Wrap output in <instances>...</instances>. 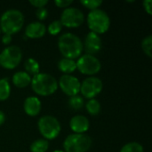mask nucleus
Segmentation results:
<instances>
[{
    "label": "nucleus",
    "mask_w": 152,
    "mask_h": 152,
    "mask_svg": "<svg viewBox=\"0 0 152 152\" xmlns=\"http://www.w3.org/2000/svg\"><path fill=\"white\" fill-rule=\"evenodd\" d=\"M24 69H25V72L33 76L38 74L40 71V66L38 61L33 58H28L25 61Z\"/></svg>",
    "instance_id": "nucleus-18"
},
{
    "label": "nucleus",
    "mask_w": 152,
    "mask_h": 152,
    "mask_svg": "<svg viewBox=\"0 0 152 152\" xmlns=\"http://www.w3.org/2000/svg\"><path fill=\"white\" fill-rule=\"evenodd\" d=\"M73 3L71 0H56L54 1V4L59 8H68L69 5Z\"/></svg>",
    "instance_id": "nucleus-28"
},
{
    "label": "nucleus",
    "mask_w": 152,
    "mask_h": 152,
    "mask_svg": "<svg viewBox=\"0 0 152 152\" xmlns=\"http://www.w3.org/2000/svg\"><path fill=\"white\" fill-rule=\"evenodd\" d=\"M12 36H10V35L4 34L3 37H2V43H3L4 45H10V43L12 42Z\"/></svg>",
    "instance_id": "nucleus-31"
},
{
    "label": "nucleus",
    "mask_w": 152,
    "mask_h": 152,
    "mask_svg": "<svg viewBox=\"0 0 152 152\" xmlns=\"http://www.w3.org/2000/svg\"><path fill=\"white\" fill-rule=\"evenodd\" d=\"M62 25L60 21V20H53V22H51L49 24V26L46 28V30L48 31V33L50 35H53V36H55V35H58L61 29H62Z\"/></svg>",
    "instance_id": "nucleus-25"
},
{
    "label": "nucleus",
    "mask_w": 152,
    "mask_h": 152,
    "mask_svg": "<svg viewBox=\"0 0 152 152\" xmlns=\"http://www.w3.org/2000/svg\"><path fill=\"white\" fill-rule=\"evenodd\" d=\"M53 152H64L63 151H60V150H56V151H54Z\"/></svg>",
    "instance_id": "nucleus-33"
},
{
    "label": "nucleus",
    "mask_w": 152,
    "mask_h": 152,
    "mask_svg": "<svg viewBox=\"0 0 152 152\" xmlns=\"http://www.w3.org/2000/svg\"><path fill=\"white\" fill-rule=\"evenodd\" d=\"M80 4L84 7L93 11V10L98 9V7H100V5L102 4V0H84V1H80Z\"/></svg>",
    "instance_id": "nucleus-26"
},
{
    "label": "nucleus",
    "mask_w": 152,
    "mask_h": 152,
    "mask_svg": "<svg viewBox=\"0 0 152 152\" xmlns=\"http://www.w3.org/2000/svg\"><path fill=\"white\" fill-rule=\"evenodd\" d=\"M46 33V27L40 21H34L29 23L25 28V37L27 38H41Z\"/></svg>",
    "instance_id": "nucleus-14"
},
{
    "label": "nucleus",
    "mask_w": 152,
    "mask_h": 152,
    "mask_svg": "<svg viewBox=\"0 0 152 152\" xmlns=\"http://www.w3.org/2000/svg\"><path fill=\"white\" fill-rule=\"evenodd\" d=\"M58 47L64 58L77 59L83 52V43L75 34L67 32L62 34L58 40Z\"/></svg>",
    "instance_id": "nucleus-1"
},
{
    "label": "nucleus",
    "mask_w": 152,
    "mask_h": 152,
    "mask_svg": "<svg viewBox=\"0 0 152 152\" xmlns=\"http://www.w3.org/2000/svg\"><path fill=\"white\" fill-rule=\"evenodd\" d=\"M92 146V139L86 134H71L63 142L64 152H86Z\"/></svg>",
    "instance_id": "nucleus-5"
},
{
    "label": "nucleus",
    "mask_w": 152,
    "mask_h": 152,
    "mask_svg": "<svg viewBox=\"0 0 152 152\" xmlns=\"http://www.w3.org/2000/svg\"><path fill=\"white\" fill-rule=\"evenodd\" d=\"M103 88L102 81L96 77H89L86 78L80 86V93L86 99H94Z\"/></svg>",
    "instance_id": "nucleus-10"
},
{
    "label": "nucleus",
    "mask_w": 152,
    "mask_h": 152,
    "mask_svg": "<svg viewBox=\"0 0 152 152\" xmlns=\"http://www.w3.org/2000/svg\"><path fill=\"white\" fill-rule=\"evenodd\" d=\"M12 81L15 86L19 88H24L30 85L31 76L25 71H18L13 74Z\"/></svg>",
    "instance_id": "nucleus-16"
},
{
    "label": "nucleus",
    "mask_w": 152,
    "mask_h": 152,
    "mask_svg": "<svg viewBox=\"0 0 152 152\" xmlns=\"http://www.w3.org/2000/svg\"><path fill=\"white\" fill-rule=\"evenodd\" d=\"M87 25L90 30L97 35L106 33L110 26V19L108 13L102 9L91 11L87 15Z\"/></svg>",
    "instance_id": "nucleus-4"
},
{
    "label": "nucleus",
    "mask_w": 152,
    "mask_h": 152,
    "mask_svg": "<svg viewBox=\"0 0 152 152\" xmlns=\"http://www.w3.org/2000/svg\"><path fill=\"white\" fill-rule=\"evenodd\" d=\"M86 109L87 112L92 115V116H96L100 113L101 111V104L100 102L95 100V99H90L86 104Z\"/></svg>",
    "instance_id": "nucleus-21"
},
{
    "label": "nucleus",
    "mask_w": 152,
    "mask_h": 152,
    "mask_svg": "<svg viewBox=\"0 0 152 152\" xmlns=\"http://www.w3.org/2000/svg\"><path fill=\"white\" fill-rule=\"evenodd\" d=\"M80 86L81 83L78 78L71 75H62L58 82V86L69 97L77 95L80 93Z\"/></svg>",
    "instance_id": "nucleus-11"
},
{
    "label": "nucleus",
    "mask_w": 152,
    "mask_h": 152,
    "mask_svg": "<svg viewBox=\"0 0 152 152\" xmlns=\"http://www.w3.org/2000/svg\"><path fill=\"white\" fill-rule=\"evenodd\" d=\"M85 16L83 12L76 7H68L63 10L61 15V23L67 28H78L83 24Z\"/></svg>",
    "instance_id": "nucleus-9"
},
{
    "label": "nucleus",
    "mask_w": 152,
    "mask_h": 152,
    "mask_svg": "<svg viewBox=\"0 0 152 152\" xmlns=\"http://www.w3.org/2000/svg\"><path fill=\"white\" fill-rule=\"evenodd\" d=\"M76 64L77 69H78L80 73L88 76H93L99 73L102 68L100 61L94 55L87 53L77 58Z\"/></svg>",
    "instance_id": "nucleus-8"
},
{
    "label": "nucleus",
    "mask_w": 152,
    "mask_h": 152,
    "mask_svg": "<svg viewBox=\"0 0 152 152\" xmlns=\"http://www.w3.org/2000/svg\"><path fill=\"white\" fill-rule=\"evenodd\" d=\"M89 126L90 123L88 118L82 115L74 116L69 121V127L74 134H85L88 131Z\"/></svg>",
    "instance_id": "nucleus-13"
},
{
    "label": "nucleus",
    "mask_w": 152,
    "mask_h": 152,
    "mask_svg": "<svg viewBox=\"0 0 152 152\" xmlns=\"http://www.w3.org/2000/svg\"><path fill=\"white\" fill-rule=\"evenodd\" d=\"M31 88L40 96H49L58 89V81L54 77L46 73H38L31 78Z\"/></svg>",
    "instance_id": "nucleus-3"
},
{
    "label": "nucleus",
    "mask_w": 152,
    "mask_h": 152,
    "mask_svg": "<svg viewBox=\"0 0 152 152\" xmlns=\"http://www.w3.org/2000/svg\"><path fill=\"white\" fill-rule=\"evenodd\" d=\"M29 4L31 5H33L34 7H37L38 9V8L45 7L48 4V1L47 0H30Z\"/></svg>",
    "instance_id": "nucleus-29"
},
{
    "label": "nucleus",
    "mask_w": 152,
    "mask_h": 152,
    "mask_svg": "<svg viewBox=\"0 0 152 152\" xmlns=\"http://www.w3.org/2000/svg\"><path fill=\"white\" fill-rule=\"evenodd\" d=\"M0 33H1V29H0Z\"/></svg>",
    "instance_id": "nucleus-34"
},
{
    "label": "nucleus",
    "mask_w": 152,
    "mask_h": 152,
    "mask_svg": "<svg viewBox=\"0 0 152 152\" xmlns=\"http://www.w3.org/2000/svg\"><path fill=\"white\" fill-rule=\"evenodd\" d=\"M142 4H143V7H144V10L145 12L149 14V15H151L152 14V1L151 0H144L142 2Z\"/></svg>",
    "instance_id": "nucleus-30"
},
{
    "label": "nucleus",
    "mask_w": 152,
    "mask_h": 152,
    "mask_svg": "<svg viewBox=\"0 0 152 152\" xmlns=\"http://www.w3.org/2000/svg\"><path fill=\"white\" fill-rule=\"evenodd\" d=\"M69 106L72 110H78L84 107V99L81 96H79L78 94L72 96L69 100Z\"/></svg>",
    "instance_id": "nucleus-24"
},
{
    "label": "nucleus",
    "mask_w": 152,
    "mask_h": 152,
    "mask_svg": "<svg viewBox=\"0 0 152 152\" xmlns=\"http://www.w3.org/2000/svg\"><path fill=\"white\" fill-rule=\"evenodd\" d=\"M120 152H143V147L139 142H132L125 144L121 148Z\"/></svg>",
    "instance_id": "nucleus-22"
},
{
    "label": "nucleus",
    "mask_w": 152,
    "mask_h": 152,
    "mask_svg": "<svg viewBox=\"0 0 152 152\" xmlns=\"http://www.w3.org/2000/svg\"><path fill=\"white\" fill-rule=\"evenodd\" d=\"M58 68L64 75H70L77 69V64L75 60L62 58L58 62Z\"/></svg>",
    "instance_id": "nucleus-17"
},
{
    "label": "nucleus",
    "mask_w": 152,
    "mask_h": 152,
    "mask_svg": "<svg viewBox=\"0 0 152 152\" xmlns=\"http://www.w3.org/2000/svg\"><path fill=\"white\" fill-rule=\"evenodd\" d=\"M22 60L21 49L17 45H9L0 53V66L6 69H15Z\"/></svg>",
    "instance_id": "nucleus-7"
},
{
    "label": "nucleus",
    "mask_w": 152,
    "mask_h": 152,
    "mask_svg": "<svg viewBox=\"0 0 152 152\" xmlns=\"http://www.w3.org/2000/svg\"><path fill=\"white\" fill-rule=\"evenodd\" d=\"M142 48L143 53L149 57L151 58L152 56V36L149 35L142 41Z\"/></svg>",
    "instance_id": "nucleus-23"
},
{
    "label": "nucleus",
    "mask_w": 152,
    "mask_h": 152,
    "mask_svg": "<svg viewBox=\"0 0 152 152\" xmlns=\"http://www.w3.org/2000/svg\"><path fill=\"white\" fill-rule=\"evenodd\" d=\"M24 24V15L16 9L5 11L0 17V29L4 34L13 35L20 31Z\"/></svg>",
    "instance_id": "nucleus-2"
},
{
    "label": "nucleus",
    "mask_w": 152,
    "mask_h": 152,
    "mask_svg": "<svg viewBox=\"0 0 152 152\" xmlns=\"http://www.w3.org/2000/svg\"><path fill=\"white\" fill-rule=\"evenodd\" d=\"M41 102L36 96H29L26 98L23 104V109L25 113L30 117H36L39 114L41 110Z\"/></svg>",
    "instance_id": "nucleus-15"
},
{
    "label": "nucleus",
    "mask_w": 152,
    "mask_h": 152,
    "mask_svg": "<svg viewBox=\"0 0 152 152\" xmlns=\"http://www.w3.org/2000/svg\"><path fill=\"white\" fill-rule=\"evenodd\" d=\"M36 16L39 20H44L47 18L48 16V11L46 8H38L36 12Z\"/></svg>",
    "instance_id": "nucleus-27"
},
{
    "label": "nucleus",
    "mask_w": 152,
    "mask_h": 152,
    "mask_svg": "<svg viewBox=\"0 0 152 152\" xmlns=\"http://www.w3.org/2000/svg\"><path fill=\"white\" fill-rule=\"evenodd\" d=\"M49 148V142L45 139H38L34 141L30 145L31 152H46Z\"/></svg>",
    "instance_id": "nucleus-20"
},
{
    "label": "nucleus",
    "mask_w": 152,
    "mask_h": 152,
    "mask_svg": "<svg viewBox=\"0 0 152 152\" xmlns=\"http://www.w3.org/2000/svg\"><path fill=\"white\" fill-rule=\"evenodd\" d=\"M38 130L45 140H53L61 133V124L58 119L53 116H43L39 118Z\"/></svg>",
    "instance_id": "nucleus-6"
},
{
    "label": "nucleus",
    "mask_w": 152,
    "mask_h": 152,
    "mask_svg": "<svg viewBox=\"0 0 152 152\" xmlns=\"http://www.w3.org/2000/svg\"><path fill=\"white\" fill-rule=\"evenodd\" d=\"M102 47V38L96 33L90 31L85 38V42L83 45V48H85L87 54L94 55L100 52Z\"/></svg>",
    "instance_id": "nucleus-12"
},
{
    "label": "nucleus",
    "mask_w": 152,
    "mask_h": 152,
    "mask_svg": "<svg viewBox=\"0 0 152 152\" xmlns=\"http://www.w3.org/2000/svg\"><path fill=\"white\" fill-rule=\"evenodd\" d=\"M11 94V86L7 77L0 78V101H5Z\"/></svg>",
    "instance_id": "nucleus-19"
},
{
    "label": "nucleus",
    "mask_w": 152,
    "mask_h": 152,
    "mask_svg": "<svg viewBox=\"0 0 152 152\" xmlns=\"http://www.w3.org/2000/svg\"><path fill=\"white\" fill-rule=\"evenodd\" d=\"M5 121V116H4V113L0 110V126H2Z\"/></svg>",
    "instance_id": "nucleus-32"
}]
</instances>
